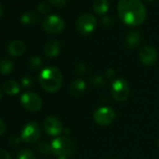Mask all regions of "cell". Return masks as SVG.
Masks as SVG:
<instances>
[{
	"instance_id": "obj_1",
	"label": "cell",
	"mask_w": 159,
	"mask_h": 159,
	"mask_svg": "<svg viewBox=\"0 0 159 159\" xmlns=\"http://www.w3.org/2000/svg\"><path fill=\"white\" fill-rule=\"evenodd\" d=\"M118 12L121 20L129 26H138L146 18V9L140 0H120Z\"/></svg>"
},
{
	"instance_id": "obj_2",
	"label": "cell",
	"mask_w": 159,
	"mask_h": 159,
	"mask_svg": "<svg viewBox=\"0 0 159 159\" xmlns=\"http://www.w3.org/2000/svg\"><path fill=\"white\" fill-rule=\"evenodd\" d=\"M63 76L61 71L55 66H48L41 70L39 75V84L41 87L49 92H57L62 85Z\"/></svg>"
},
{
	"instance_id": "obj_3",
	"label": "cell",
	"mask_w": 159,
	"mask_h": 159,
	"mask_svg": "<svg viewBox=\"0 0 159 159\" xmlns=\"http://www.w3.org/2000/svg\"><path fill=\"white\" fill-rule=\"evenodd\" d=\"M51 144L52 152L58 157L68 158L74 152L73 141L66 136H60L55 138Z\"/></svg>"
},
{
	"instance_id": "obj_4",
	"label": "cell",
	"mask_w": 159,
	"mask_h": 159,
	"mask_svg": "<svg viewBox=\"0 0 159 159\" xmlns=\"http://www.w3.org/2000/svg\"><path fill=\"white\" fill-rule=\"evenodd\" d=\"M97 27V19L90 13H84L77 19L76 29L82 35L91 34Z\"/></svg>"
},
{
	"instance_id": "obj_5",
	"label": "cell",
	"mask_w": 159,
	"mask_h": 159,
	"mask_svg": "<svg viewBox=\"0 0 159 159\" xmlns=\"http://www.w3.org/2000/svg\"><path fill=\"white\" fill-rule=\"evenodd\" d=\"M40 136H41V128H40L39 125L35 121L27 123L25 125V127L21 133L22 140L25 141V143H29V144L38 141L39 139Z\"/></svg>"
},
{
	"instance_id": "obj_6",
	"label": "cell",
	"mask_w": 159,
	"mask_h": 159,
	"mask_svg": "<svg viewBox=\"0 0 159 159\" xmlns=\"http://www.w3.org/2000/svg\"><path fill=\"white\" fill-rule=\"evenodd\" d=\"M111 94L113 98L118 102L126 100L129 96V85L124 79H117L111 84Z\"/></svg>"
},
{
	"instance_id": "obj_7",
	"label": "cell",
	"mask_w": 159,
	"mask_h": 159,
	"mask_svg": "<svg viewBox=\"0 0 159 159\" xmlns=\"http://www.w3.org/2000/svg\"><path fill=\"white\" fill-rule=\"evenodd\" d=\"M21 103L23 107L31 112L39 111L42 107V100L35 93H25L21 97Z\"/></svg>"
},
{
	"instance_id": "obj_8",
	"label": "cell",
	"mask_w": 159,
	"mask_h": 159,
	"mask_svg": "<svg viewBox=\"0 0 159 159\" xmlns=\"http://www.w3.org/2000/svg\"><path fill=\"white\" fill-rule=\"evenodd\" d=\"M43 29L50 34H57L63 31L65 23L63 19L57 15H49L42 22Z\"/></svg>"
},
{
	"instance_id": "obj_9",
	"label": "cell",
	"mask_w": 159,
	"mask_h": 159,
	"mask_svg": "<svg viewBox=\"0 0 159 159\" xmlns=\"http://www.w3.org/2000/svg\"><path fill=\"white\" fill-rule=\"evenodd\" d=\"M115 118V111L109 107H101L94 113V119L99 125H108Z\"/></svg>"
},
{
	"instance_id": "obj_10",
	"label": "cell",
	"mask_w": 159,
	"mask_h": 159,
	"mask_svg": "<svg viewBox=\"0 0 159 159\" xmlns=\"http://www.w3.org/2000/svg\"><path fill=\"white\" fill-rule=\"evenodd\" d=\"M43 128L48 135L53 137H57L63 132V125L61 121L54 116H49L44 120Z\"/></svg>"
},
{
	"instance_id": "obj_11",
	"label": "cell",
	"mask_w": 159,
	"mask_h": 159,
	"mask_svg": "<svg viewBox=\"0 0 159 159\" xmlns=\"http://www.w3.org/2000/svg\"><path fill=\"white\" fill-rule=\"evenodd\" d=\"M157 57H158L157 52L152 46L146 45L139 52V59H140V61L144 65H147V66L153 65L156 62Z\"/></svg>"
},
{
	"instance_id": "obj_12",
	"label": "cell",
	"mask_w": 159,
	"mask_h": 159,
	"mask_svg": "<svg viewBox=\"0 0 159 159\" xmlns=\"http://www.w3.org/2000/svg\"><path fill=\"white\" fill-rule=\"evenodd\" d=\"M60 52V43L56 39H50L46 42L44 46V53L47 57L52 58L59 54Z\"/></svg>"
},
{
	"instance_id": "obj_13",
	"label": "cell",
	"mask_w": 159,
	"mask_h": 159,
	"mask_svg": "<svg viewBox=\"0 0 159 159\" xmlns=\"http://www.w3.org/2000/svg\"><path fill=\"white\" fill-rule=\"evenodd\" d=\"M85 90H86L85 82L83 81V80H80V79L73 81L69 87V93L75 98L83 96L85 93Z\"/></svg>"
},
{
	"instance_id": "obj_14",
	"label": "cell",
	"mask_w": 159,
	"mask_h": 159,
	"mask_svg": "<svg viewBox=\"0 0 159 159\" xmlns=\"http://www.w3.org/2000/svg\"><path fill=\"white\" fill-rule=\"evenodd\" d=\"M25 51V44L20 39L12 40L9 45V52L11 56L17 57L22 55Z\"/></svg>"
},
{
	"instance_id": "obj_15",
	"label": "cell",
	"mask_w": 159,
	"mask_h": 159,
	"mask_svg": "<svg viewBox=\"0 0 159 159\" xmlns=\"http://www.w3.org/2000/svg\"><path fill=\"white\" fill-rule=\"evenodd\" d=\"M3 91L10 96H16L21 91V85L14 80H9L3 85Z\"/></svg>"
},
{
	"instance_id": "obj_16",
	"label": "cell",
	"mask_w": 159,
	"mask_h": 159,
	"mask_svg": "<svg viewBox=\"0 0 159 159\" xmlns=\"http://www.w3.org/2000/svg\"><path fill=\"white\" fill-rule=\"evenodd\" d=\"M139 42H140V36H139V32H132V33L128 34L125 40L126 47L129 49L136 48L139 44Z\"/></svg>"
},
{
	"instance_id": "obj_17",
	"label": "cell",
	"mask_w": 159,
	"mask_h": 159,
	"mask_svg": "<svg viewBox=\"0 0 159 159\" xmlns=\"http://www.w3.org/2000/svg\"><path fill=\"white\" fill-rule=\"evenodd\" d=\"M14 69V64L11 59L3 58L0 60V72L4 75L10 74Z\"/></svg>"
},
{
	"instance_id": "obj_18",
	"label": "cell",
	"mask_w": 159,
	"mask_h": 159,
	"mask_svg": "<svg viewBox=\"0 0 159 159\" xmlns=\"http://www.w3.org/2000/svg\"><path fill=\"white\" fill-rule=\"evenodd\" d=\"M94 11L98 14H105L109 10V2L108 0H95L93 4Z\"/></svg>"
},
{
	"instance_id": "obj_19",
	"label": "cell",
	"mask_w": 159,
	"mask_h": 159,
	"mask_svg": "<svg viewBox=\"0 0 159 159\" xmlns=\"http://www.w3.org/2000/svg\"><path fill=\"white\" fill-rule=\"evenodd\" d=\"M38 15L33 11H26L21 16V22L25 25H34L38 22Z\"/></svg>"
},
{
	"instance_id": "obj_20",
	"label": "cell",
	"mask_w": 159,
	"mask_h": 159,
	"mask_svg": "<svg viewBox=\"0 0 159 159\" xmlns=\"http://www.w3.org/2000/svg\"><path fill=\"white\" fill-rule=\"evenodd\" d=\"M28 65L32 69H39L42 66V60L39 56L33 55L28 60Z\"/></svg>"
},
{
	"instance_id": "obj_21",
	"label": "cell",
	"mask_w": 159,
	"mask_h": 159,
	"mask_svg": "<svg viewBox=\"0 0 159 159\" xmlns=\"http://www.w3.org/2000/svg\"><path fill=\"white\" fill-rule=\"evenodd\" d=\"M18 159H36V154L30 149H23L18 152Z\"/></svg>"
},
{
	"instance_id": "obj_22",
	"label": "cell",
	"mask_w": 159,
	"mask_h": 159,
	"mask_svg": "<svg viewBox=\"0 0 159 159\" xmlns=\"http://www.w3.org/2000/svg\"><path fill=\"white\" fill-rule=\"evenodd\" d=\"M38 150L43 153V154H49L50 152H52V144L48 141H41L38 145Z\"/></svg>"
},
{
	"instance_id": "obj_23",
	"label": "cell",
	"mask_w": 159,
	"mask_h": 159,
	"mask_svg": "<svg viewBox=\"0 0 159 159\" xmlns=\"http://www.w3.org/2000/svg\"><path fill=\"white\" fill-rule=\"evenodd\" d=\"M92 84L96 87H102L105 84V79L100 75H96L92 78Z\"/></svg>"
},
{
	"instance_id": "obj_24",
	"label": "cell",
	"mask_w": 159,
	"mask_h": 159,
	"mask_svg": "<svg viewBox=\"0 0 159 159\" xmlns=\"http://www.w3.org/2000/svg\"><path fill=\"white\" fill-rule=\"evenodd\" d=\"M22 84L25 87H30V86H32V84H33V79L29 75L23 77V79H22Z\"/></svg>"
},
{
	"instance_id": "obj_25",
	"label": "cell",
	"mask_w": 159,
	"mask_h": 159,
	"mask_svg": "<svg viewBox=\"0 0 159 159\" xmlns=\"http://www.w3.org/2000/svg\"><path fill=\"white\" fill-rule=\"evenodd\" d=\"M38 10H39V11L41 12V13H46V12H48V11H50V7H49L46 3L42 2V3H39V4Z\"/></svg>"
},
{
	"instance_id": "obj_26",
	"label": "cell",
	"mask_w": 159,
	"mask_h": 159,
	"mask_svg": "<svg viewBox=\"0 0 159 159\" xmlns=\"http://www.w3.org/2000/svg\"><path fill=\"white\" fill-rule=\"evenodd\" d=\"M49 2L55 7H63L66 4V0H49Z\"/></svg>"
},
{
	"instance_id": "obj_27",
	"label": "cell",
	"mask_w": 159,
	"mask_h": 159,
	"mask_svg": "<svg viewBox=\"0 0 159 159\" xmlns=\"http://www.w3.org/2000/svg\"><path fill=\"white\" fill-rule=\"evenodd\" d=\"M0 159H11V156L8 151L0 149Z\"/></svg>"
},
{
	"instance_id": "obj_28",
	"label": "cell",
	"mask_w": 159,
	"mask_h": 159,
	"mask_svg": "<svg viewBox=\"0 0 159 159\" xmlns=\"http://www.w3.org/2000/svg\"><path fill=\"white\" fill-rule=\"evenodd\" d=\"M85 70H86V68H85V66H84V64H79V65L77 66L76 71H77L78 74H83V73L85 72Z\"/></svg>"
},
{
	"instance_id": "obj_29",
	"label": "cell",
	"mask_w": 159,
	"mask_h": 159,
	"mask_svg": "<svg viewBox=\"0 0 159 159\" xmlns=\"http://www.w3.org/2000/svg\"><path fill=\"white\" fill-rule=\"evenodd\" d=\"M5 132H6V124L0 118V136H2Z\"/></svg>"
},
{
	"instance_id": "obj_30",
	"label": "cell",
	"mask_w": 159,
	"mask_h": 159,
	"mask_svg": "<svg viewBox=\"0 0 159 159\" xmlns=\"http://www.w3.org/2000/svg\"><path fill=\"white\" fill-rule=\"evenodd\" d=\"M22 139H20V138H17V137H12V138H11L10 139V144L11 145H17L19 142H20V140H21Z\"/></svg>"
},
{
	"instance_id": "obj_31",
	"label": "cell",
	"mask_w": 159,
	"mask_h": 159,
	"mask_svg": "<svg viewBox=\"0 0 159 159\" xmlns=\"http://www.w3.org/2000/svg\"><path fill=\"white\" fill-rule=\"evenodd\" d=\"M106 74H107V76H108L109 78H111V77L114 75V71H113L112 69H109V70H107Z\"/></svg>"
},
{
	"instance_id": "obj_32",
	"label": "cell",
	"mask_w": 159,
	"mask_h": 159,
	"mask_svg": "<svg viewBox=\"0 0 159 159\" xmlns=\"http://www.w3.org/2000/svg\"><path fill=\"white\" fill-rule=\"evenodd\" d=\"M3 13H4V8L1 4H0V17L3 15Z\"/></svg>"
},
{
	"instance_id": "obj_33",
	"label": "cell",
	"mask_w": 159,
	"mask_h": 159,
	"mask_svg": "<svg viewBox=\"0 0 159 159\" xmlns=\"http://www.w3.org/2000/svg\"><path fill=\"white\" fill-rule=\"evenodd\" d=\"M2 98H3V94H2V91H1V89H0V100L2 99Z\"/></svg>"
},
{
	"instance_id": "obj_34",
	"label": "cell",
	"mask_w": 159,
	"mask_h": 159,
	"mask_svg": "<svg viewBox=\"0 0 159 159\" xmlns=\"http://www.w3.org/2000/svg\"><path fill=\"white\" fill-rule=\"evenodd\" d=\"M158 148H159V139H158Z\"/></svg>"
}]
</instances>
